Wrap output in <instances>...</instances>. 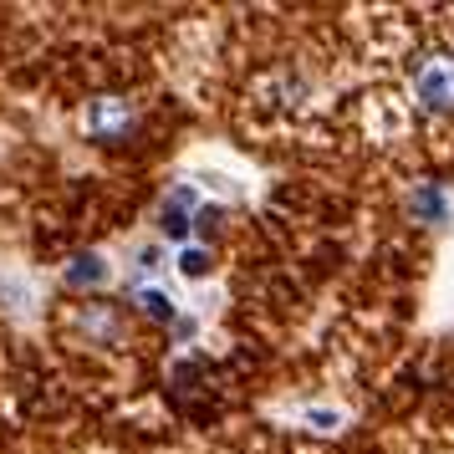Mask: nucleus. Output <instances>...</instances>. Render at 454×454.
I'll use <instances>...</instances> for the list:
<instances>
[{
  "label": "nucleus",
  "mask_w": 454,
  "mask_h": 454,
  "mask_svg": "<svg viewBox=\"0 0 454 454\" xmlns=\"http://www.w3.org/2000/svg\"><path fill=\"white\" fill-rule=\"evenodd\" d=\"M72 327L82 332L87 342H123V311L113 307V301H82V307L72 311Z\"/></svg>",
  "instance_id": "7ed1b4c3"
},
{
  "label": "nucleus",
  "mask_w": 454,
  "mask_h": 454,
  "mask_svg": "<svg viewBox=\"0 0 454 454\" xmlns=\"http://www.w3.org/2000/svg\"><path fill=\"white\" fill-rule=\"evenodd\" d=\"M179 270H184V276H205V270H209V250H205V246H184V255H179Z\"/></svg>",
  "instance_id": "6e6552de"
},
{
  "label": "nucleus",
  "mask_w": 454,
  "mask_h": 454,
  "mask_svg": "<svg viewBox=\"0 0 454 454\" xmlns=\"http://www.w3.org/2000/svg\"><path fill=\"white\" fill-rule=\"evenodd\" d=\"M133 301H138V307L148 311V317H153V322H174V327H179V322H184V317H179V307H174V301H168L164 291H153V286H138L133 291Z\"/></svg>",
  "instance_id": "423d86ee"
},
{
  "label": "nucleus",
  "mask_w": 454,
  "mask_h": 454,
  "mask_svg": "<svg viewBox=\"0 0 454 454\" xmlns=\"http://www.w3.org/2000/svg\"><path fill=\"white\" fill-rule=\"evenodd\" d=\"M200 220V200H194V189L179 184L168 189L164 209H159V225H164V235H189V225Z\"/></svg>",
  "instance_id": "20e7f679"
},
{
  "label": "nucleus",
  "mask_w": 454,
  "mask_h": 454,
  "mask_svg": "<svg viewBox=\"0 0 454 454\" xmlns=\"http://www.w3.org/2000/svg\"><path fill=\"white\" fill-rule=\"evenodd\" d=\"M409 209L419 215V220H424V225H444V215H450V200H444V194L429 184V189H419V194L409 200Z\"/></svg>",
  "instance_id": "39448f33"
},
{
  "label": "nucleus",
  "mask_w": 454,
  "mask_h": 454,
  "mask_svg": "<svg viewBox=\"0 0 454 454\" xmlns=\"http://www.w3.org/2000/svg\"><path fill=\"white\" fill-rule=\"evenodd\" d=\"M103 276H107V266L98 255H77V261L67 266V286H98Z\"/></svg>",
  "instance_id": "0eeeda50"
},
{
  "label": "nucleus",
  "mask_w": 454,
  "mask_h": 454,
  "mask_svg": "<svg viewBox=\"0 0 454 454\" xmlns=\"http://www.w3.org/2000/svg\"><path fill=\"white\" fill-rule=\"evenodd\" d=\"M87 133L98 144H128L138 133V107L128 103L123 92H103V98H92V107H87Z\"/></svg>",
  "instance_id": "f03ea898"
},
{
  "label": "nucleus",
  "mask_w": 454,
  "mask_h": 454,
  "mask_svg": "<svg viewBox=\"0 0 454 454\" xmlns=\"http://www.w3.org/2000/svg\"><path fill=\"white\" fill-rule=\"evenodd\" d=\"M409 92L424 113H454V51H419L409 67Z\"/></svg>",
  "instance_id": "f257e3e1"
}]
</instances>
